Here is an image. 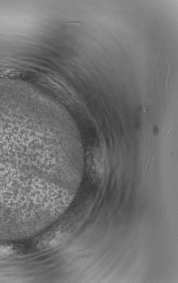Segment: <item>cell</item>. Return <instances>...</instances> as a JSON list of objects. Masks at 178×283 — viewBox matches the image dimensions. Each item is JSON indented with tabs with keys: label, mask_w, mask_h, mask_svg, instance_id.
<instances>
[{
	"label": "cell",
	"mask_w": 178,
	"mask_h": 283,
	"mask_svg": "<svg viewBox=\"0 0 178 283\" xmlns=\"http://www.w3.org/2000/svg\"><path fill=\"white\" fill-rule=\"evenodd\" d=\"M17 248L12 246L0 244V256H11L16 252Z\"/></svg>",
	"instance_id": "1"
}]
</instances>
